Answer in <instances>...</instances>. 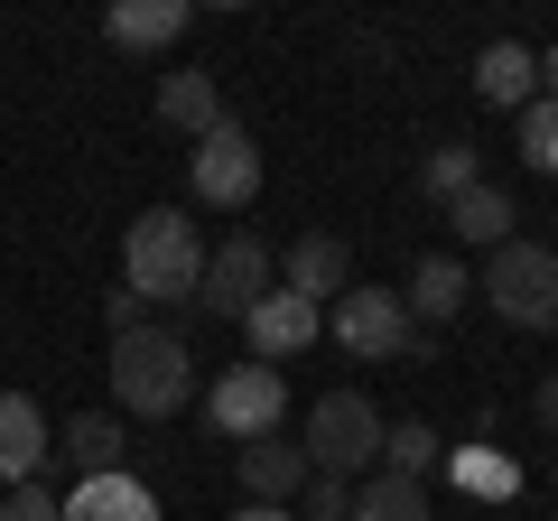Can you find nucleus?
<instances>
[{
	"label": "nucleus",
	"instance_id": "29",
	"mask_svg": "<svg viewBox=\"0 0 558 521\" xmlns=\"http://www.w3.org/2000/svg\"><path fill=\"white\" fill-rule=\"evenodd\" d=\"M539 428L558 438V381H539Z\"/></svg>",
	"mask_w": 558,
	"mask_h": 521
},
{
	"label": "nucleus",
	"instance_id": "7",
	"mask_svg": "<svg viewBox=\"0 0 558 521\" xmlns=\"http://www.w3.org/2000/svg\"><path fill=\"white\" fill-rule=\"evenodd\" d=\"M186 178H196V196L215 205V215H242V205L260 196V149L242 121H223V131H205L196 149H186Z\"/></svg>",
	"mask_w": 558,
	"mask_h": 521
},
{
	"label": "nucleus",
	"instance_id": "19",
	"mask_svg": "<svg viewBox=\"0 0 558 521\" xmlns=\"http://www.w3.org/2000/svg\"><path fill=\"white\" fill-rule=\"evenodd\" d=\"M447 223H457L465 242H475V252H502V242H512V196H502V186H465L457 205H447Z\"/></svg>",
	"mask_w": 558,
	"mask_h": 521
},
{
	"label": "nucleus",
	"instance_id": "16",
	"mask_svg": "<svg viewBox=\"0 0 558 521\" xmlns=\"http://www.w3.org/2000/svg\"><path fill=\"white\" fill-rule=\"evenodd\" d=\"M475 94L494 102V112H521V102L539 94V57H531L521 38H494V47L475 57Z\"/></svg>",
	"mask_w": 558,
	"mask_h": 521
},
{
	"label": "nucleus",
	"instance_id": "11",
	"mask_svg": "<svg viewBox=\"0 0 558 521\" xmlns=\"http://www.w3.org/2000/svg\"><path fill=\"white\" fill-rule=\"evenodd\" d=\"M317 317L326 307H307V299H289V289H270V299L252 307V317H242V336H252V363H289V354H307V344H317Z\"/></svg>",
	"mask_w": 558,
	"mask_h": 521
},
{
	"label": "nucleus",
	"instance_id": "30",
	"mask_svg": "<svg viewBox=\"0 0 558 521\" xmlns=\"http://www.w3.org/2000/svg\"><path fill=\"white\" fill-rule=\"evenodd\" d=\"M539 102H558V47L539 57Z\"/></svg>",
	"mask_w": 558,
	"mask_h": 521
},
{
	"label": "nucleus",
	"instance_id": "18",
	"mask_svg": "<svg viewBox=\"0 0 558 521\" xmlns=\"http://www.w3.org/2000/svg\"><path fill=\"white\" fill-rule=\"evenodd\" d=\"M186 0H121V10H102V38L112 47H178L186 38Z\"/></svg>",
	"mask_w": 558,
	"mask_h": 521
},
{
	"label": "nucleus",
	"instance_id": "13",
	"mask_svg": "<svg viewBox=\"0 0 558 521\" xmlns=\"http://www.w3.org/2000/svg\"><path fill=\"white\" fill-rule=\"evenodd\" d=\"M57 521H159V494L140 475H84L75 494L57 502Z\"/></svg>",
	"mask_w": 558,
	"mask_h": 521
},
{
	"label": "nucleus",
	"instance_id": "17",
	"mask_svg": "<svg viewBox=\"0 0 558 521\" xmlns=\"http://www.w3.org/2000/svg\"><path fill=\"white\" fill-rule=\"evenodd\" d=\"M242 457V494L252 502H289V494H307V457L289 438H252V447H233Z\"/></svg>",
	"mask_w": 558,
	"mask_h": 521
},
{
	"label": "nucleus",
	"instance_id": "21",
	"mask_svg": "<svg viewBox=\"0 0 558 521\" xmlns=\"http://www.w3.org/2000/svg\"><path fill=\"white\" fill-rule=\"evenodd\" d=\"M381 465L418 484L428 465H438V428H428V420H391V428H381Z\"/></svg>",
	"mask_w": 558,
	"mask_h": 521
},
{
	"label": "nucleus",
	"instance_id": "9",
	"mask_svg": "<svg viewBox=\"0 0 558 521\" xmlns=\"http://www.w3.org/2000/svg\"><path fill=\"white\" fill-rule=\"evenodd\" d=\"M279 289L307 307H336L344 289H354V252H344L336 233H299L289 252H279Z\"/></svg>",
	"mask_w": 558,
	"mask_h": 521
},
{
	"label": "nucleus",
	"instance_id": "23",
	"mask_svg": "<svg viewBox=\"0 0 558 521\" xmlns=\"http://www.w3.org/2000/svg\"><path fill=\"white\" fill-rule=\"evenodd\" d=\"M521 159L539 168V178H558V102H521Z\"/></svg>",
	"mask_w": 558,
	"mask_h": 521
},
{
	"label": "nucleus",
	"instance_id": "3",
	"mask_svg": "<svg viewBox=\"0 0 558 521\" xmlns=\"http://www.w3.org/2000/svg\"><path fill=\"white\" fill-rule=\"evenodd\" d=\"M475 299L494 307L502 326H521V336H558V252H549V242H521V233H512L494 260H484Z\"/></svg>",
	"mask_w": 558,
	"mask_h": 521
},
{
	"label": "nucleus",
	"instance_id": "25",
	"mask_svg": "<svg viewBox=\"0 0 558 521\" xmlns=\"http://www.w3.org/2000/svg\"><path fill=\"white\" fill-rule=\"evenodd\" d=\"M0 521H57V494L47 484H10L0 494Z\"/></svg>",
	"mask_w": 558,
	"mask_h": 521
},
{
	"label": "nucleus",
	"instance_id": "27",
	"mask_svg": "<svg viewBox=\"0 0 558 521\" xmlns=\"http://www.w3.org/2000/svg\"><path fill=\"white\" fill-rule=\"evenodd\" d=\"M102 326H112V336H131V326H149V307H140L131 289H112V299H102Z\"/></svg>",
	"mask_w": 558,
	"mask_h": 521
},
{
	"label": "nucleus",
	"instance_id": "1",
	"mask_svg": "<svg viewBox=\"0 0 558 521\" xmlns=\"http://www.w3.org/2000/svg\"><path fill=\"white\" fill-rule=\"evenodd\" d=\"M112 401H121V420H178L196 401V354H186L178 326L112 336Z\"/></svg>",
	"mask_w": 558,
	"mask_h": 521
},
{
	"label": "nucleus",
	"instance_id": "6",
	"mask_svg": "<svg viewBox=\"0 0 558 521\" xmlns=\"http://www.w3.org/2000/svg\"><path fill=\"white\" fill-rule=\"evenodd\" d=\"M279 289V252L260 233H233L205 252V280H196V307H215V317H252L260 299Z\"/></svg>",
	"mask_w": 558,
	"mask_h": 521
},
{
	"label": "nucleus",
	"instance_id": "24",
	"mask_svg": "<svg viewBox=\"0 0 558 521\" xmlns=\"http://www.w3.org/2000/svg\"><path fill=\"white\" fill-rule=\"evenodd\" d=\"M307 521H354V484L344 475H307Z\"/></svg>",
	"mask_w": 558,
	"mask_h": 521
},
{
	"label": "nucleus",
	"instance_id": "14",
	"mask_svg": "<svg viewBox=\"0 0 558 521\" xmlns=\"http://www.w3.org/2000/svg\"><path fill=\"white\" fill-rule=\"evenodd\" d=\"M465 299H475V280H465V260H457V252H428V260L410 270V299H400V307H410V326H428V336H438V326L457 317Z\"/></svg>",
	"mask_w": 558,
	"mask_h": 521
},
{
	"label": "nucleus",
	"instance_id": "15",
	"mask_svg": "<svg viewBox=\"0 0 558 521\" xmlns=\"http://www.w3.org/2000/svg\"><path fill=\"white\" fill-rule=\"evenodd\" d=\"M159 121H168V131H186V141L223 131V84L205 75V65H186V75H159Z\"/></svg>",
	"mask_w": 558,
	"mask_h": 521
},
{
	"label": "nucleus",
	"instance_id": "5",
	"mask_svg": "<svg viewBox=\"0 0 558 521\" xmlns=\"http://www.w3.org/2000/svg\"><path fill=\"white\" fill-rule=\"evenodd\" d=\"M205 420H215L233 447L279 438V420H289V381H279L270 363H233V373H215V391H205Z\"/></svg>",
	"mask_w": 558,
	"mask_h": 521
},
{
	"label": "nucleus",
	"instance_id": "4",
	"mask_svg": "<svg viewBox=\"0 0 558 521\" xmlns=\"http://www.w3.org/2000/svg\"><path fill=\"white\" fill-rule=\"evenodd\" d=\"M381 410L363 401V391H326L317 410H307V438H299V457H307V475H344V484H363L381 465Z\"/></svg>",
	"mask_w": 558,
	"mask_h": 521
},
{
	"label": "nucleus",
	"instance_id": "10",
	"mask_svg": "<svg viewBox=\"0 0 558 521\" xmlns=\"http://www.w3.org/2000/svg\"><path fill=\"white\" fill-rule=\"evenodd\" d=\"M47 457H57V428H47V410L28 401V391H0V494H10V484H38Z\"/></svg>",
	"mask_w": 558,
	"mask_h": 521
},
{
	"label": "nucleus",
	"instance_id": "28",
	"mask_svg": "<svg viewBox=\"0 0 558 521\" xmlns=\"http://www.w3.org/2000/svg\"><path fill=\"white\" fill-rule=\"evenodd\" d=\"M233 521H299V512H289V502H242Z\"/></svg>",
	"mask_w": 558,
	"mask_h": 521
},
{
	"label": "nucleus",
	"instance_id": "2",
	"mask_svg": "<svg viewBox=\"0 0 558 521\" xmlns=\"http://www.w3.org/2000/svg\"><path fill=\"white\" fill-rule=\"evenodd\" d=\"M196 280H205V242H196V223H186L178 205H149V215L121 233V289H131L140 307H149V299L196 307Z\"/></svg>",
	"mask_w": 558,
	"mask_h": 521
},
{
	"label": "nucleus",
	"instance_id": "22",
	"mask_svg": "<svg viewBox=\"0 0 558 521\" xmlns=\"http://www.w3.org/2000/svg\"><path fill=\"white\" fill-rule=\"evenodd\" d=\"M418 186H428L438 205H457L465 186H484V168H475V149H465V141H447V149H428V168H418Z\"/></svg>",
	"mask_w": 558,
	"mask_h": 521
},
{
	"label": "nucleus",
	"instance_id": "26",
	"mask_svg": "<svg viewBox=\"0 0 558 521\" xmlns=\"http://www.w3.org/2000/svg\"><path fill=\"white\" fill-rule=\"evenodd\" d=\"M457 484H484V494H512V465H494V457H457Z\"/></svg>",
	"mask_w": 558,
	"mask_h": 521
},
{
	"label": "nucleus",
	"instance_id": "8",
	"mask_svg": "<svg viewBox=\"0 0 558 521\" xmlns=\"http://www.w3.org/2000/svg\"><path fill=\"white\" fill-rule=\"evenodd\" d=\"M326 326H336V344L354 363H391L400 344H410V307H400L391 289H344V299L326 307Z\"/></svg>",
	"mask_w": 558,
	"mask_h": 521
},
{
	"label": "nucleus",
	"instance_id": "12",
	"mask_svg": "<svg viewBox=\"0 0 558 521\" xmlns=\"http://www.w3.org/2000/svg\"><path fill=\"white\" fill-rule=\"evenodd\" d=\"M57 457L75 465V475H131V428H121V410H84V420L57 428Z\"/></svg>",
	"mask_w": 558,
	"mask_h": 521
},
{
	"label": "nucleus",
	"instance_id": "20",
	"mask_svg": "<svg viewBox=\"0 0 558 521\" xmlns=\"http://www.w3.org/2000/svg\"><path fill=\"white\" fill-rule=\"evenodd\" d=\"M354 521H428V484L391 475V465H373V475L354 484Z\"/></svg>",
	"mask_w": 558,
	"mask_h": 521
},
{
	"label": "nucleus",
	"instance_id": "31",
	"mask_svg": "<svg viewBox=\"0 0 558 521\" xmlns=\"http://www.w3.org/2000/svg\"><path fill=\"white\" fill-rule=\"evenodd\" d=\"M549 484H558V457H549Z\"/></svg>",
	"mask_w": 558,
	"mask_h": 521
}]
</instances>
